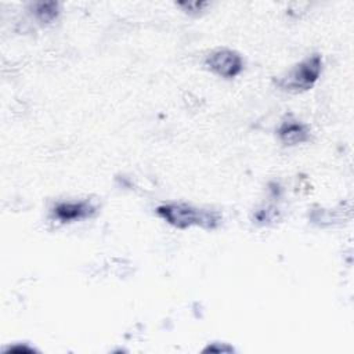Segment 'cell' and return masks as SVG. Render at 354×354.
Returning a JSON list of instances; mask_svg holds the SVG:
<instances>
[{
	"mask_svg": "<svg viewBox=\"0 0 354 354\" xmlns=\"http://www.w3.org/2000/svg\"><path fill=\"white\" fill-rule=\"evenodd\" d=\"M158 213L171 225L187 228L189 225H201L214 228L220 223V216L214 212L195 209L187 205H165L158 207Z\"/></svg>",
	"mask_w": 354,
	"mask_h": 354,
	"instance_id": "obj_1",
	"label": "cell"
},
{
	"mask_svg": "<svg viewBox=\"0 0 354 354\" xmlns=\"http://www.w3.org/2000/svg\"><path fill=\"white\" fill-rule=\"evenodd\" d=\"M321 72V57L318 54L290 69L283 77L278 80V86L283 90L303 91L313 87Z\"/></svg>",
	"mask_w": 354,
	"mask_h": 354,
	"instance_id": "obj_2",
	"label": "cell"
},
{
	"mask_svg": "<svg viewBox=\"0 0 354 354\" xmlns=\"http://www.w3.org/2000/svg\"><path fill=\"white\" fill-rule=\"evenodd\" d=\"M58 6L55 3H40L36 7V14L41 21H51L57 15Z\"/></svg>",
	"mask_w": 354,
	"mask_h": 354,
	"instance_id": "obj_6",
	"label": "cell"
},
{
	"mask_svg": "<svg viewBox=\"0 0 354 354\" xmlns=\"http://www.w3.org/2000/svg\"><path fill=\"white\" fill-rule=\"evenodd\" d=\"M278 136L282 140V142L288 144V145H295L299 142H303L308 138V131L306 129L304 124H301L297 120H285L279 130H278Z\"/></svg>",
	"mask_w": 354,
	"mask_h": 354,
	"instance_id": "obj_4",
	"label": "cell"
},
{
	"mask_svg": "<svg viewBox=\"0 0 354 354\" xmlns=\"http://www.w3.org/2000/svg\"><path fill=\"white\" fill-rule=\"evenodd\" d=\"M93 212V207L88 203L80 202V203H59L54 213L61 221H71L76 218H82L88 216Z\"/></svg>",
	"mask_w": 354,
	"mask_h": 354,
	"instance_id": "obj_5",
	"label": "cell"
},
{
	"mask_svg": "<svg viewBox=\"0 0 354 354\" xmlns=\"http://www.w3.org/2000/svg\"><path fill=\"white\" fill-rule=\"evenodd\" d=\"M206 65L223 77H234L242 71V58L238 53L231 50H217L209 55Z\"/></svg>",
	"mask_w": 354,
	"mask_h": 354,
	"instance_id": "obj_3",
	"label": "cell"
}]
</instances>
